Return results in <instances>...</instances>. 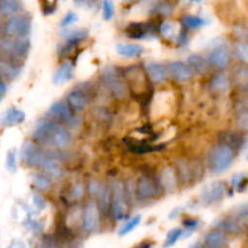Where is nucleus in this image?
<instances>
[{
  "instance_id": "nucleus-1",
  "label": "nucleus",
  "mask_w": 248,
  "mask_h": 248,
  "mask_svg": "<svg viewBox=\"0 0 248 248\" xmlns=\"http://www.w3.org/2000/svg\"><path fill=\"white\" fill-rule=\"evenodd\" d=\"M33 140L41 145L65 149L72 142V136L64 126L51 118H41L36 121L33 132Z\"/></svg>"
},
{
  "instance_id": "nucleus-2",
  "label": "nucleus",
  "mask_w": 248,
  "mask_h": 248,
  "mask_svg": "<svg viewBox=\"0 0 248 248\" xmlns=\"http://www.w3.org/2000/svg\"><path fill=\"white\" fill-rule=\"evenodd\" d=\"M235 157V148L219 142L208 152L207 166L211 173L220 174L232 166Z\"/></svg>"
},
{
  "instance_id": "nucleus-3",
  "label": "nucleus",
  "mask_w": 248,
  "mask_h": 248,
  "mask_svg": "<svg viewBox=\"0 0 248 248\" xmlns=\"http://www.w3.org/2000/svg\"><path fill=\"white\" fill-rule=\"evenodd\" d=\"M31 31V18L27 14H16L10 16L4 23V34L14 38L28 36Z\"/></svg>"
},
{
  "instance_id": "nucleus-4",
  "label": "nucleus",
  "mask_w": 248,
  "mask_h": 248,
  "mask_svg": "<svg viewBox=\"0 0 248 248\" xmlns=\"http://www.w3.org/2000/svg\"><path fill=\"white\" fill-rule=\"evenodd\" d=\"M125 183L115 181L111 186V213L115 220H123L127 216V200H126Z\"/></svg>"
},
{
  "instance_id": "nucleus-5",
  "label": "nucleus",
  "mask_w": 248,
  "mask_h": 248,
  "mask_svg": "<svg viewBox=\"0 0 248 248\" xmlns=\"http://www.w3.org/2000/svg\"><path fill=\"white\" fill-rule=\"evenodd\" d=\"M46 150L35 140H26L21 148V160L26 166L40 169L45 157Z\"/></svg>"
},
{
  "instance_id": "nucleus-6",
  "label": "nucleus",
  "mask_w": 248,
  "mask_h": 248,
  "mask_svg": "<svg viewBox=\"0 0 248 248\" xmlns=\"http://www.w3.org/2000/svg\"><path fill=\"white\" fill-rule=\"evenodd\" d=\"M104 81H106L107 86L109 87L113 96L118 99H123L127 96L128 93V84L127 81L123 79L120 75L118 74L116 69L113 67H108L104 70Z\"/></svg>"
},
{
  "instance_id": "nucleus-7",
  "label": "nucleus",
  "mask_w": 248,
  "mask_h": 248,
  "mask_svg": "<svg viewBox=\"0 0 248 248\" xmlns=\"http://www.w3.org/2000/svg\"><path fill=\"white\" fill-rule=\"evenodd\" d=\"M81 220L82 229L85 232H94L101 223V210L98 207V203L94 201H89L84 208Z\"/></svg>"
},
{
  "instance_id": "nucleus-8",
  "label": "nucleus",
  "mask_w": 248,
  "mask_h": 248,
  "mask_svg": "<svg viewBox=\"0 0 248 248\" xmlns=\"http://www.w3.org/2000/svg\"><path fill=\"white\" fill-rule=\"evenodd\" d=\"M160 189L156 182L149 176H142L136 184V195L140 200H152L159 196Z\"/></svg>"
},
{
  "instance_id": "nucleus-9",
  "label": "nucleus",
  "mask_w": 248,
  "mask_h": 248,
  "mask_svg": "<svg viewBox=\"0 0 248 248\" xmlns=\"http://www.w3.org/2000/svg\"><path fill=\"white\" fill-rule=\"evenodd\" d=\"M48 118L53 119L64 125H69L74 121V111L68 106L67 101H58L55 102L47 110Z\"/></svg>"
},
{
  "instance_id": "nucleus-10",
  "label": "nucleus",
  "mask_w": 248,
  "mask_h": 248,
  "mask_svg": "<svg viewBox=\"0 0 248 248\" xmlns=\"http://www.w3.org/2000/svg\"><path fill=\"white\" fill-rule=\"evenodd\" d=\"M40 169H43L44 172H46L52 179H60L63 176V169L60 157L51 150H48V152L46 150L45 157H44Z\"/></svg>"
},
{
  "instance_id": "nucleus-11",
  "label": "nucleus",
  "mask_w": 248,
  "mask_h": 248,
  "mask_svg": "<svg viewBox=\"0 0 248 248\" xmlns=\"http://www.w3.org/2000/svg\"><path fill=\"white\" fill-rule=\"evenodd\" d=\"M230 50L227 45H218L217 47L213 48L208 55V61H210L211 65L218 69H224L229 65L230 63Z\"/></svg>"
},
{
  "instance_id": "nucleus-12",
  "label": "nucleus",
  "mask_w": 248,
  "mask_h": 248,
  "mask_svg": "<svg viewBox=\"0 0 248 248\" xmlns=\"http://www.w3.org/2000/svg\"><path fill=\"white\" fill-rule=\"evenodd\" d=\"M225 191H227V188H225V184L222 183V182L210 184L201 193V201L206 205H213V203L218 202V201L224 198Z\"/></svg>"
},
{
  "instance_id": "nucleus-13",
  "label": "nucleus",
  "mask_w": 248,
  "mask_h": 248,
  "mask_svg": "<svg viewBox=\"0 0 248 248\" xmlns=\"http://www.w3.org/2000/svg\"><path fill=\"white\" fill-rule=\"evenodd\" d=\"M169 73L176 81L186 82L193 78V69L188 63H184L182 61H174L169 64Z\"/></svg>"
},
{
  "instance_id": "nucleus-14",
  "label": "nucleus",
  "mask_w": 248,
  "mask_h": 248,
  "mask_svg": "<svg viewBox=\"0 0 248 248\" xmlns=\"http://www.w3.org/2000/svg\"><path fill=\"white\" fill-rule=\"evenodd\" d=\"M232 85V78L224 72H218L213 74L210 80V91L213 94H224L229 91Z\"/></svg>"
},
{
  "instance_id": "nucleus-15",
  "label": "nucleus",
  "mask_w": 248,
  "mask_h": 248,
  "mask_svg": "<svg viewBox=\"0 0 248 248\" xmlns=\"http://www.w3.org/2000/svg\"><path fill=\"white\" fill-rule=\"evenodd\" d=\"M21 73V63L9 57H0V75L6 80H15Z\"/></svg>"
},
{
  "instance_id": "nucleus-16",
  "label": "nucleus",
  "mask_w": 248,
  "mask_h": 248,
  "mask_svg": "<svg viewBox=\"0 0 248 248\" xmlns=\"http://www.w3.org/2000/svg\"><path fill=\"white\" fill-rule=\"evenodd\" d=\"M29 50H31V41H29L28 36L15 38V45L14 48H12L11 56L9 58H12L17 62L22 63L28 56Z\"/></svg>"
},
{
  "instance_id": "nucleus-17",
  "label": "nucleus",
  "mask_w": 248,
  "mask_h": 248,
  "mask_svg": "<svg viewBox=\"0 0 248 248\" xmlns=\"http://www.w3.org/2000/svg\"><path fill=\"white\" fill-rule=\"evenodd\" d=\"M145 72L154 84H161V82L166 81L170 75L169 68L157 62L148 63L145 67Z\"/></svg>"
},
{
  "instance_id": "nucleus-18",
  "label": "nucleus",
  "mask_w": 248,
  "mask_h": 248,
  "mask_svg": "<svg viewBox=\"0 0 248 248\" xmlns=\"http://www.w3.org/2000/svg\"><path fill=\"white\" fill-rule=\"evenodd\" d=\"M159 183L165 191H173L178 183V176H177L176 169L167 166L161 170L159 176Z\"/></svg>"
},
{
  "instance_id": "nucleus-19",
  "label": "nucleus",
  "mask_w": 248,
  "mask_h": 248,
  "mask_svg": "<svg viewBox=\"0 0 248 248\" xmlns=\"http://www.w3.org/2000/svg\"><path fill=\"white\" fill-rule=\"evenodd\" d=\"M205 245L207 247L211 248H220V247H224L228 245V237L227 234H225L224 230L222 229H216V230H211L208 232L207 234L205 235Z\"/></svg>"
},
{
  "instance_id": "nucleus-20",
  "label": "nucleus",
  "mask_w": 248,
  "mask_h": 248,
  "mask_svg": "<svg viewBox=\"0 0 248 248\" xmlns=\"http://www.w3.org/2000/svg\"><path fill=\"white\" fill-rule=\"evenodd\" d=\"M232 82L241 89H246L248 86V63H239L234 65L232 70Z\"/></svg>"
},
{
  "instance_id": "nucleus-21",
  "label": "nucleus",
  "mask_w": 248,
  "mask_h": 248,
  "mask_svg": "<svg viewBox=\"0 0 248 248\" xmlns=\"http://www.w3.org/2000/svg\"><path fill=\"white\" fill-rule=\"evenodd\" d=\"M65 101H67L68 106L70 107V109H72L74 113H80V111L84 110L87 106L86 96H85L82 92L77 91V90H75V91H70L69 93L67 94Z\"/></svg>"
},
{
  "instance_id": "nucleus-22",
  "label": "nucleus",
  "mask_w": 248,
  "mask_h": 248,
  "mask_svg": "<svg viewBox=\"0 0 248 248\" xmlns=\"http://www.w3.org/2000/svg\"><path fill=\"white\" fill-rule=\"evenodd\" d=\"M73 70H74V65L70 61H65L64 63L58 67V69L56 70L55 74H53V82L57 85L63 84V82L69 81L73 78Z\"/></svg>"
},
{
  "instance_id": "nucleus-23",
  "label": "nucleus",
  "mask_w": 248,
  "mask_h": 248,
  "mask_svg": "<svg viewBox=\"0 0 248 248\" xmlns=\"http://www.w3.org/2000/svg\"><path fill=\"white\" fill-rule=\"evenodd\" d=\"M116 52L126 58H135L144 52V47L140 44H125L121 43L116 45Z\"/></svg>"
},
{
  "instance_id": "nucleus-24",
  "label": "nucleus",
  "mask_w": 248,
  "mask_h": 248,
  "mask_svg": "<svg viewBox=\"0 0 248 248\" xmlns=\"http://www.w3.org/2000/svg\"><path fill=\"white\" fill-rule=\"evenodd\" d=\"M26 120V114L21 109L10 108L5 111L4 115L1 116V124L5 126H15L19 125Z\"/></svg>"
},
{
  "instance_id": "nucleus-25",
  "label": "nucleus",
  "mask_w": 248,
  "mask_h": 248,
  "mask_svg": "<svg viewBox=\"0 0 248 248\" xmlns=\"http://www.w3.org/2000/svg\"><path fill=\"white\" fill-rule=\"evenodd\" d=\"M188 64L190 65L194 73L200 75L207 74L211 68L210 61L206 60V58H203L200 55H191L188 58Z\"/></svg>"
},
{
  "instance_id": "nucleus-26",
  "label": "nucleus",
  "mask_w": 248,
  "mask_h": 248,
  "mask_svg": "<svg viewBox=\"0 0 248 248\" xmlns=\"http://www.w3.org/2000/svg\"><path fill=\"white\" fill-rule=\"evenodd\" d=\"M23 7L21 0H1L0 1V16L10 17L19 14Z\"/></svg>"
},
{
  "instance_id": "nucleus-27",
  "label": "nucleus",
  "mask_w": 248,
  "mask_h": 248,
  "mask_svg": "<svg viewBox=\"0 0 248 248\" xmlns=\"http://www.w3.org/2000/svg\"><path fill=\"white\" fill-rule=\"evenodd\" d=\"M97 198V203L102 213H108L111 208V188L102 186Z\"/></svg>"
},
{
  "instance_id": "nucleus-28",
  "label": "nucleus",
  "mask_w": 248,
  "mask_h": 248,
  "mask_svg": "<svg viewBox=\"0 0 248 248\" xmlns=\"http://www.w3.org/2000/svg\"><path fill=\"white\" fill-rule=\"evenodd\" d=\"M235 121L240 130L248 131V102H240L235 111Z\"/></svg>"
},
{
  "instance_id": "nucleus-29",
  "label": "nucleus",
  "mask_w": 248,
  "mask_h": 248,
  "mask_svg": "<svg viewBox=\"0 0 248 248\" xmlns=\"http://www.w3.org/2000/svg\"><path fill=\"white\" fill-rule=\"evenodd\" d=\"M128 38L143 39L149 34V26L145 23H131L126 29Z\"/></svg>"
},
{
  "instance_id": "nucleus-30",
  "label": "nucleus",
  "mask_w": 248,
  "mask_h": 248,
  "mask_svg": "<svg viewBox=\"0 0 248 248\" xmlns=\"http://www.w3.org/2000/svg\"><path fill=\"white\" fill-rule=\"evenodd\" d=\"M31 182H33L34 186L40 191H46L51 188L52 184V178L48 176L46 172H38L34 173L31 177Z\"/></svg>"
},
{
  "instance_id": "nucleus-31",
  "label": "nucleus",
  "mask_w": 248,
  "mask_h": 248,
  "mask_svg": "<svg viewBox=\"0 0 248 248\" xmlns=\"http://www.w3.org/2000/svg\"><path fill=\"white\" fill-rule=\"evenodd\" d=\"M205 23V19L199 16H195V15H186V16L182 18V24L186 29H199Z\"/></svg>"
},
{
  "instance_id": "nucleus-32",
  "label": "nucleus",
  "mask_w": 248,
  "mask_h": 248,
  "mask_svg": "<svg viewBox=\"0 0 248 248\" xmlns=\"http://www.w3.org/2000/svg\"><path fill=\"white\" fill-rule=\"evenodd\" d=\"M234 55L241 62L248 63V43L247 41H239L234 46Z\"/></svg>"
},
{
  "instance_id": "nucleus-33",
  "label": "nucleus",
  "mask_w": 248,
  "mask_h": 248,
  "mask_svg": "<svg viewBox=\"0 0 248 248\" xmlns=\"http://www.w3.org/2000/svg\"><path fill=\"white\" fill-rule=\"evenodd\" d=\"M87 38V31H84V29H78V31H72L69 33H67L65 35V40L69 44H74V45H78L80 41L85 40Z\"/></svg>"
},
{
  "instance_id": "nucleus-34",
  "label": "nucleus",
  "mask_w": 248,
  "mask_h": 248,
  "mask_svg": "<svg viewBox=\"0 0 248 248\" xmlns=\"http://www.w3.org/2000/svg\"><path fill=\"white\" fill-rule=\"evenodd\" d=\"M140 216H135V217L128 219L127 222L124 224V227L121 228L120 232H119V235H120V236H124V235L130 234L131 232H133V230L140 225Z\"/></svg>"
},
{
  "instance_id": "nucleus-35",
  "label": "nucleus",
  "mask_w": 248,
  "mask_h": 248,
  "mask_svg": "<svg viewBox=\"0 0 248 248\" xmlns=\"http://www.w3.org/2000/svg\"><path fill=\"white\" fill-rule=\"evenodd\" d=\"M183 230L184 229H179V228H176V229L171 230V232L167 234L166 242L164 244V246L171 247V246H173V245H176L177 241H178V240L183 236Z\"/></svg>"
},
{
  "instance_id": "nucleus-36",
  "label": "nucleus",
  "mask_w": 248,
  "mask_h": 248,
  "mask_svg": "<svg viewBox=\"0 0 248 248\" xmlns=\"http://www.w3.org/2000/svg\"><path fill=\"white\" fill-rule=\"evenodd\" d=\"M102 12H103V18L106 19V21H110V19L113 18L114 14H115L113 0H103V4H102Z\"/></svg>"
},
{
  "instance_id": "nucleus-37",
  "label": "nucleus",
  "mask_w": 248,
  "mask_h": 248,
  "mask_svg": "<svg viewBox=\"0 0 248 248\" xmlns=\"http://www.w3.org/2000/svg\"><path fill=\"white\" fill-rule=\"evenodd\" d=\"M6 167L10 172H16L17 169V153L15 149L7 152L6 155Z\"/></svg>"
},
{
  "instance_id": "nucleus-38",
  "label": "nucleus",
  "mask_w": 248,
  "mask_h": 248,
  "mask_svg": "<svg viewBox=\"0 0 248 248\" xmlns=\"http://www.w3.org/2000/svg\"><path fill=\"white\" fill-rule=\"evenodd\" d=\"M85 195V186L84 183H75L74 186H72V189H70V198L73 199V200H79V199H81L82 196Z\"/></svg>"
},
{
  "instance_id": "nucleus-39",
  "label": "nucleus",
  "mask_w": 248,
  "mask_h": 248,
  "mask_svg": "<svg viewBox=\"0 0 248 248\" xmlns=\"http://www.w3.org/2000/svg\"><path fill=\"white\" fill-rule=\"evenodd\" d=\"M101 188H102V184L99 183L97 179H92V181H90L89 183H87V191H89L92 196L98 195Z\"/></svg>"
},
{
  "instance_id": "nucleus-40",
  "label": "nucleus",
  "mask_w": 248,
  "mask_h": 248,
  "mask_svg": "<svg viewBox=\"0 0 248 248\" xmlns=\"http://www.w3.org/2000/svg\"><path fill=\"white\" fill-rule=\"evenodd\" d=\"M77 21H78V15L74 14V12H69V14H67L64 17H63L62 22H61V26L62 27L70 26V24L75 23Z\"/></svg>"
},
{
  "instance_id": "nucleus-41",
  "label": "nucleus",
  "mask_w": 248,
  "mask_h": 248,
  "mask_svg": "<svg viewBox=\"0 0 248 248\" xmlns=\"http://www.w3.org/2000/svg\"><path fill=\"white\" fill-rule=\"evenodd\" d=\"M33 202H34V205L39 208V210H43L46 205L45 200H44V198L40 195V194H35V195L33 196Z\"/></svg>"
},
{
  "instance_id": "nucleus-42",
  "label": "nucleus",
  "mask_w": 248,
  "mask_h": 248,
  "mask_svg": "<svg viewBox=\"0 0 248 248\" xmlns=\"http://www.w3.org/2000/svg\"><path fill=\"white\" fill-rule=\"evenodd\" d=\"M6 91H7L6 81H5L4 78L0 75V101H1V99L5 97V94H6Z\"/></svg>"
},
{
  "instance_id": "nucleus-43",
  "label": "nucleus",
  "mask_w": 248,
  "mask_h": 248,
  "mask_svg": "<svg viewBox=\"0 0 248 248\" xmlns=\"http://www.w3.org/2000/svg\"><path fill=\"white\" fill-rule=\"evenodd\" d=\"M188 1H194V2H198V1H201V0H188Z\"/></svg>"
},
{
  "instance_id": "nucleus-44",
  "label": "nucleus",
  "mask_w": 248,
  "mask_h": 248,
  "mask_svg": "<svg viewBox=\"0 0 248 248\" xmlns=\"http://www.w3.org/2000/svg\"><path fill=\"white\" fill-rule=\"evenodd\" d=\"M245 92H246V93H247V96H248V86L246 87V89H245Z\"/></svg>"
},
{
  "instance_id": "nucleus-45",
  "label": "nucleus",
  "mask_w": 248,
  "mask_h": 248,
  "mask_svg": "<svg viewBox=\"0 0 248 248\" xmlns=\"http://www.w3.org/2000/svg\"><path fill=\"white\" fill-rule=\"evenodd\" d=\"M124 1H126V2H132L133 0H124Z\"/></svg>"
},
{
  "instance_id": "nucleus-46",
  "label": "nucleus",
  "mask_w": 248,
  "mask_h": 248,
  "mask_svg": "<svg viewBox=\"0 0 248 248\" xmlns=\"http://www.w3.org/2000/svg\"><path fill=\"white\" fill-rule=\"evenodd\" d=\"M91 1H96V0H91Z\"/></svg>"
},
{
  "instance_id": "nucleus-47",
  "label": "nucleus",
  "mask_w": 248,
  "mask_h": 248,
  "mask_svg": "<svg viewBox=\"0 0 248 248\" xmlns=\"http://www.w3.org/2000/svg\"><path fill=\"white\" fill-rule=\"evenodd\" d=\"M0 1H1V0H0Z\"/></svg>"
}]
</instances>
